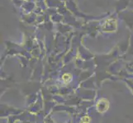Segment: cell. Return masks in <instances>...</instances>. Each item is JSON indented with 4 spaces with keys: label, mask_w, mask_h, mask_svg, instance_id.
<instances>
[{
    "label": "cell",
    "mask_w": 133,
    "mask_h": 123,
    "mask_svg": "<svg viewBox=\"0 0 133 123\" xmlns=\"http://www.w3.org/2000/svg\"><path fill=\"white\" fill-rule=\"evenodd\" d=\"M109 108V102L106 99H101L96 104L97 111L100 113H103L106 112Z\"/></svg>",
    "instance_id": "obj_1"
},
{
    "label": "cell",
    "mask_w": 133,
    "mask_h": 123,
    "mask_svg": "<svg viewBox=\"0 0 133 123\" xmlns=\"http://www.w3.org/2000/svg\"><path fill=\"white\" fill-rule=\"evenodd\" d=\"M62 80L65 84H67V83H69V82L71 81L72 76L70 74H65V75H63V76H62Z\"/></svg>",
    "instance_id": "obj_2"
},
{
    "label": "cell",
    "mask_w": 133,
    "mask_h": 123,
    "mask_svg": "<svg viewBox=\"0 0 133 123\" xmlns=\"http://www.w3.org/2000/svg\"><path fill=\"white\" fill-rule=\"evenodd\" d=\"M90 121H91V119L89 118V117H88V116H84V117L81 119V122H82V123H89Z\"/></svg>",
    "instance_id": "obj_3"
}]
</instances>
